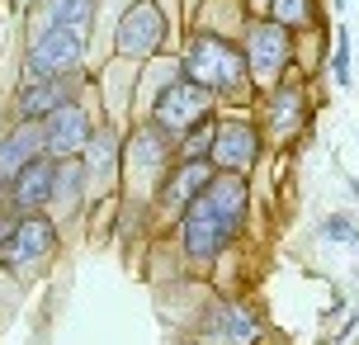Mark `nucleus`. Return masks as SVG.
Returning <instances> with one entry per match:
<instances>
[{"mask_svg":"<svg viewBox=\"0 0 359 345\" xmlns=\"http://www.w3.org/2000/svg\"><path fill=\"white\" fill-rule=\"evenodd\" d=\"M251 222V175H227L217 170L213 184L180 213V255L194 270H213L222 255L236 246V236Z\"/></svg>","mask_w":359,"mask_h":345,"instance_id":"nucleus-1","label":"nucleus"},{"mask_svg":"<svg viewBox=\"0 0 359 345\" xmlns=\"http://www.w3.org/2000/svg\"><path fill=\"white\" fill-rule=\"evenodd\" d=\"M180 76L222 95V100H241L251 90V67H246L241 43L222 34H203V29H189V43H184V57H180Z\"/></svg>","mask_w":359,"mask_h":345,"instance_id":"nucleus-2","label":"nucleus"},{"mask_svg":"<svg viewBox=\"0 0 359 345\" xmlns=\"http://www.w3.org/2000/svg\"><path fill=\"white\" fill-rule=\"evenodd\" d=\"M170 165H175V137H165L156 123L137 119L133 133L123 137V180H128V189H133V199H137V194L151 199Z\"/></svg>","mask_w":359,"mask_h":345,"instance_id":"nucleus-3","label":"nucleus"},{"mask_svg":"<svg viewBox=\"0 0 359 345\" xmlns=\"http://www.w3.org/2000/svg\"><path fill=\"white\" fill-rule=\"evenodd\" d=\"M57 251H62L57 222L48 213H19L10 241L0 246V270H10L15 279H34L57 260Z\"/></svg>","mask_w":359,"mask_h":345,"instance_id":"nucleus-4","label":"nucleus"},{"mask_svg":"<svg viewBox=\"0 0 359 345\" xmlns=\"http://www.w3.org/2000/svg\"><path fill=\"white\" fill-rule=\"evenodd\" d=\"M213 104H217L213 90H203V86H194V81L175 76V81H165L161 90L151 95V104H147V123H156L165 137H175V142H180V133H189L198 119L217 114Z\"/></svg>","mask_w":359,"mask_h":345,"instance_id":"nucleus-5","label":"nucleus"},{"mask_svg":"<svg viewBox=\"0 0 359 345\" xmlns=\"http://www.w3.org/2000/svg\"><path fill=\"white\" fill-rule=\"evenodd\" d=\"M165 38H170V19L156 0H133L123 5V15L114 24V53L128 57V62H151L161 57Z\"/></svg>","mask_w":359,"mask_h":345,"instance_id":"nucleus-6","label":"nucleus"},{"mask_svg":"<svg viewBox=\"0 0 359 345\" xmlns=\"http://www.w3.org/2000/svg\"><path fill=\"white\" fill-rule=\"evenodd\" d=\"M81 62H86V38L62 24H43L24 53V81H62L81 72Z\"/></svg>","mask_w":359,"mask_h":345,"instance_id":"nucleus-7","label":"nucleus"},{"mask_svg":"<svg viewBox=\"0 0 359 345\" xmlns=\"http://www.w3.org/2000/svg\"><path fill=\"white\" fill-rule=\"evenodd\" d=\"M194 341L198 345H260L265 341V322L241 298H213L203 308V317L194 322Z\"/></svg>","mask_w":359,"mask_h":345,"instance_id":"nucleus-8","label":"nucleus"},{"mask_svg":"<svg viewBox=\"0 0 359 345\" xmlns=\"http://www.w3.org/2000/svg\"><path fill=\"white\" fill-rule=\"evenodd\" d=\"M241 53H246V67H251V86L274 90L288 76V62H293V34L279 29L274 19H251Z\"/></svg>","mask_w":359,"mask_h":345,"instance_id":"nucleus-9","label":"nucleus"},{"mask_svg":"<svg viewBox=\"0 0 359 345\" xmlns=\"http://www.w3.org/2000/svg\"><path fill=\"white\" fill-rule=\"evenodd\" d=\"M265 156V133L255 119L246 114H227V119H217L213 128V151H208V161L213 170H227V175H251L255 165Z\"/></svg>","mask_w":359,"mask_h":345,"instance_id":"nucleus-10","label":"nucleus"},{"mask_svg":"<svg viewBox=\"0 0 359 345\" xmlns=\"http://www.w3.org/2000/svg\"><path fill=\"white\" fill-rule=\"evenodd\" d=\"M307 119H312V95H307V86L298 76H284L265 95V123H260V133L274 137V142H288L293 133H307Z\"/></svg>","mask_w":359,"mask_h":345,"instance_id":"nucleus-11","label":"nucleus"},{"mask_svg":"<svg viewBox=\"0 0 359 345\" xmlns=\"http://www.w3.org/2000/svg\"><path fill=\"white\" fill-rule=\"evenodd\" d=\"M213 175H217L213 161H180V156H175V165L161 175L156 194H151V208L180 222V213H184V208H189V203L213 184Z\"/></svg>","mask_w":359,"mask_h":345,"instance_id":"nucleus-12","label":"nucleus"},{"mask_svg":"<svg viewBox=\"0 0 359 345\" xmlns=\"http://www.w3.org/2000/svg\"><path fill=\"white\" fill-rule=\"evenodd\" d=\"M90 133H95V123H90L86 104H81V100L62 104L57 114L43 119V156H53V161H72V156L86 151Z\"/></svg>","mask_w":359,"mask_h":345,"instance_id":"nucleus-13","label":"nucleus"},{"mask_svg":"<svg viewBox=\"0 0 359 345\" xmlns=\"http://www.w3.org/2000/svg\"><path fill=\"white\" fill-rule=\"evenodd\" d=\"M53 184H57V161L53 156H34L15 180L0 189V199L10 203L15 213H43L53 203Z\"/></svg>","mask_w":359,"mask_h":345,"instance_id":"nucleus-14","label":"nucleus"},{"mask_svg":"<svg viewBox=\"0 0 359 345\" xmlns=\"http://www.w3.org/2000/svg\"><path fill=\"white\" fill-rule=\"evenodd\" d=\"M81 165H86L90 189L114 194V184H118V175H123V137H118L109 123H100L95 133H90L86 151H81Z\"/></svg>","mask_w":359,"mask_h":345,"instance_id":"nucleus-15","label":"nucleus"},{"mask_svg":"<svg viewBox=\"0 0 359 345\" xmlns=\"http://www.w3.org/2000/svg\"><path fill=\"white\" fill-rule=\"evenodd\" d=\"M72 81L76 76H62V81H24L15 95V119L19 123H43L48 114H57L62 104H72Z\"/></svg>","mask_w":359,"mask_h":345,"instance_id":"nucleus-16","label":"nucleus"},{"mask_svg":"<svg viewBox=\"0 0 359 345\" xmlns=\"http://www.w3.org/2000/svg\"><path fill=\"white\" fill-rule=\"evenodd\" d=\"M34 156H43V123H15L0 137V189L15 180Z\"/></svg>","mask_w":359,"mask_h":345,"instance_id":"nucleus-17","label":"nucleus"},{"mask_svg":"<svg viewBox=\"0 0 359 345\" xmlns=\"http://www.w3.org/2000/svg\"><path fill=\"white\" fill-rule=\"evenodd\" d=\"M86 194H90V184H86V165H81V156L57 161V184H53V203H48V208L76 218V213L86 208Z\"/></svg>","mask_w":359,"mask_h":345,"instance_id":"nucleus-18","label":"nucleus"},{"mask_svg":"<svg viewBox=\"0 0 359 345\" xmlns=\"http://www.w3.org/2000/svg\"><path fill=\"white\" fill-rule=\"evenodd\" d=\"M95 5H100V0H43L48 24H62V29H72V34H81V38H86L90 24H95Z\"/></svg>","mask_w":359,"mask_h":345,"instance_id":"nucleus-19","label":"nucleus"},{"mask_svg":"<svg viewBox=\"0 0 359 345\" xmlns=\"http://www.w3.org/2000/svg\"><path fill=\"white\" fill-rule=\"evenodd\" d=\"M279 29H288V34L298 38L307 34V29H317V0H269V15Z\"/></svg>","mask_w":359,"mask_h":345,"instance_id":"nucleus-20","label":"nucleus"},{"mask_svg":"<svg viewBox=\"0 0 359 345\" xmlns=\"http://www.w3.org/2000/svg\"><path fill=\"white\" fill-rule=\"evenodd\" d=\"M213 128H217V114L198 119L189 133H180V142H175L180 161H208V151H213Z\"/></svg>","mask_w":359,"mask_h":345,"instance_id":"nucleus-21","label":"nucleus"},{"mask_svg":"<svg viewBox=\"0 0 359 345\" xmlns=\"http://www.w3.org/2000/svg\"><path fill=\"white\" fill-rule=\"evenodd\" d=\"M326 67H331V81L345 90V86H350V29L336 34V53L326 57Z\"/></svg>","mask_w":359,"mask_h":345,"instance_id":"nucleus-22","label":"nucleus"},{"mask_svg":"<svg viewBox=\"0 0 359 345\" xmlns=\"http://www.w3.org/2000/svg\"><path fill=\"white\" fill-rule=\"evenodd\" d=\"M322 236L326 241H350V246H359V227L345 218V213H331V218L322 222Z\"/></svg>","mask_w":359,"mask_h":345,"instance_id":"nucleus-23","label":"nucleus"},{"mask_svg":"<svg viewBox=\"0 0 359 345\" xmlns=\"http://www.w3.org/2000/svg\"><path fill=\"white\" fill-rule=\"evenodd\" d=\"M15 222H19V218H10V213H0V246L10 241V232H15Z\"/></svg>","mask_w":359,"mask_h":345,"instance_id":"nucleus-24","label":"nucleus"},{"mask_svg":"<svg viewBox=\"0 0 359 345\" xmlns=\"http://www.w3.org/2000/svg\"><path fill=\"white\" fill-rule=\"evenodd\" d=\"M10 5H19V10H24V5H34V0H10Z\"/></svg>","mask_w":359,"mask_h":345,"instance_id":"nucleus-25","label":"nucleus"},{"mask_svg":"<svg viewBox=\"0 0 359 345\" xmlns=\"http://www.w3.org/2000/svg\"><path fill=\"white\" fill-rule=\"evenodd\" d=\"M255 5H269V0H255Z\"/></svg>","mask_w":359,"mask_h":345,"instance_id":"nucleus-26","label":"nucleus"}]
</instances>
